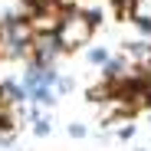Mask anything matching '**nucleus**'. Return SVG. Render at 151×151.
Returning a JSON list of instances; mask_svg holds the SVG:
<instances>
[{"mask_svg": "<svg viewBox=\"0 0 151 151\" xmlns=\"http://www.w3.org/2000/svg\"><path fill=\"white\" fill-rule=\"evenodd\" d=\"M92 30H95V23L82 10H66L59 20V30H56V43H59V49H79L92 40Z\"/></svg>", "mask_w": 151, "mask_h": 151, "instance_id": "nucleus-1", "label": "nucleus"}, {"mask_svg": "<svg viewBox=\"0 0 151 151\" xmlns=\"http://www.w3.org/2000/svg\"><path fill=\"white\" fill-rule=\"evenodd\" d=\"M33 53H36V66H53V59L63 53L59 49V43H56V36H36L33 40Z\"/></svg>", "mask_w": 151, "mask_h": 151, "instance_id": "nucleus-2", "label": "nucleus"}, {"mask_svg": "<svg viewBox=\"0 0 151 151\" xmlns=\"http://www.w3.org/2000/svg\"><path fill=\"white\" fill-rule=\"evenodd\" d=\"M128 17H132L135 23H151V0H132Z\"/></svg>", "mask_w": 151, "mask_h": 151, "instance_id": "nucleus-3", "label": "nucleus"}, {"mask_svg": "<svg viewBox=\"0 0 151 151\" xmlns=\"http://www.w3.org/2000/svg\"><path fill=\"white\" fill-rule=\"evenodd\" d=\"M112 92H115V86H112V82L92 86V89H89V102H105V99H112Z\"/></svg>", "mask_w": 151, "mask_h": 151, "instance_id": "nucleus-4", "label": "nucleus"}, {"mask_svg": "<svg viewBox=\"0 0 151 151\" xmlns=\"http://www.w3.org/2000/svg\"><path fill=\"white\" fill-rule=\"evenodd\" d=\"M89 63H95V66H109V53L102 46H95V49H89Z\"/></svg>", "mask_w": 151, "mask_h": 151, "instance_id": "nucleus-5", "label": "nucleus"}, {"mask_svg": "<svg viewBox=\"0 0 151 151\" xmlns=\"http://www.w3.org/2000/svg\"><path fill=\"white\" fill-rule=\"evenodd\" d=\"M33 99L40 105H53L56 102V95H53V89H40V92H33Z\"/></svg>", "mask_w": 151, "mask_h": 151, "instance_id": "nucleus-6", "label": "nucleus"}, {"mask_svg": "<svg viewBox=\"0 0 151 151\" xmlns=\"http://www.w3.org/2000/svg\"><path fill=\"white\" fill-rule=\"evenodd\" d=\"M33 132H36V135H49V132H53V122H49V118H36Z\"/></svg>", "mask_w": 151, "mask_h": 151, "instance_id": "nucleus-7", "label": "nucleus"}, {"mask_svg": "<svg viewBox=\"0 0 151 151\" xmlns=\"http://www.w3.org/2000/svg\"><path fill=\"white\" fill-rule=\"evenodd\" d=\"M69 135H72V138H82V135H86V125H79V122L69 125Z\"/></svg>", "mask_w": 151, "mask_h": 151, "instance_id": "nucleus-8", "label": "nucleus"}, {"mask_svg": "<svg viewBox=\"0 0 151 151\" xmlns=\"http://www.w3.org/2000/svg\"><path fill=\"white\" fill-rule=\"evenodd\" d=\"M135 135V125H125V128H118V138L125 141V138H132Z\"/></svg>", "mask_w": 151, "mask_h": 151, "instance_id": "nucleus-9", "label": "nucleus"}, {"mask_svg": "<svg viewBox=\"0 0 151 151\" xmlns=\"http://www.w3.org/2000/svg\"><path fill=\"white\" fill-rule=\"evenodd\" d=\"M56 86H59V92H69V89H72V79H59Z\"/></svg>", "mask_w": 151, "mask_h": 151, "instance_id": "nucleus-10", "label": "nucleus"}, {"mask_svg": "<svg viewBox=\"0 0 151 151\" xmlns=\"http://www.w3.org/2000/svg\"><path fill=\"white\" fill-rule=\"evenodd\" d=\"M138 30L141 33H151V23H138Z\"/></svg>", "mask_w": 151, "mask_h": 151, "instance_id": "nucleus-11", "label": "nucleus"}]
</instances>
